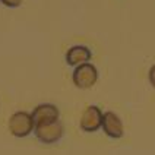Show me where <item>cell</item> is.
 Instances as JSON below:
<instances>
[{
  "label": "cell",
  "mask_w": 155,
  "mask_h": 155,
  "mask_svg": "<svg viewBox=\"0 0 155 155\" xmlns=\"http://www.w3.org/2000/svg\"><path fill=\"white\" fill-rule=\"evenodd\" d=\"M31 116H32L35 126H41V124H48L53 121H57L60 113H59V108L53 104H40L34 108Z\"/></svg>",
  "instance_id": "obj_5"
},
{
  "label": "cell",
  "mask_w": 155,
  "mask_h": 155,
  "mask_svg": "<svg viewBox=\"0 0 155 155\" xmlns=\"http://www.w3.org/2000/svg\"><path fill=\"white\" fill-rule=\"evenodd\" d=\"M148 76H149V82H151V85L155 88V64L149 69V73H148Z\"/></svg>",
  "instance_id": "obj_9"
},
{
  "label": "cell",
  "mask_w": 155,
  "mask_h": 155,
  "mask_svg": "<svg viewBox=\"0 0 155 155\" xmlns=\"http://www.w3.org/2000/svg\"><path fill=\"white\" fill-rule=\"evenodd\" d=\"M35 124L32 120V116L26 111L13 113L9 119V130L16 138H25L34 132Z\"/></svg>",
  "instance_id": "obj_1"
},
{
  "label": "cell",
  "mask_w": 155,
  "mask_h": 155,
  "mask_svg": "<svg viewBox=\"0 0 155 155\" xmlns=\"http://www.w3.org/2000/svg\"><path fill=\"white\" fill-rule=\"evenodd\" d=\"M91 50L85 45H73L66 53V61L69 66H81L84 63H89L91 60Z\"/></svg>",
  "instance_id": "obj_7"
},
{
  "label": "cell",
  "mask_w": 155,
  "mask_h": 155,
  "mask_svg": "<svg viewBox=\"0 0 155 155\" xmlns=\"http://www.w3.org/2000/svg\"><path fill=\"white\" fill-rule=\"evenodd\" d=\"M63 124H61L60 120L53 121V123H48V124H41V126H35L34 133L37 139L41 142V143H45V145H51V143H56L59 142L63 136Z\"/></svg>",
  "instance_id": "obj_3"
},
{
  "label": "cell",
  "mask_w": 155,
  "mask_h": 155,
  "mask_svg": "<svg viewBox=\"0 0 155 155\" xmlns=\"http://www.w3.org/2000/svg\"><path fill=\"white\" fill-rule=\"evenodd\" d=\"M5 6H8V8H18V6H21V3H22V0H0Z\"/></svg>",
  "instance_id": "obj_8"
},
{
  "label": "cell",
  "mask_w": 155,
  "mask_h": 155,
  "mask_svg": "<svg viewBox=\"0 0 155 155\" xmlns=\"http://www.w3.org/2000/svg\"><path fill=\"white\" fill-rule=\"evenodd\" d=\"M72 79H73V84L78 88L88 89V88L95 85V82L98 79V70L92 63H84V64L75 68Z\"/></svg>",
  "instance_id": "obj_2"
},
{
  "label": "cell",
  "mask_w": 155,
  "mask_h": 155,
  "mask_svg": "<svg viewBox=\"0 0 155 155\" xmlns=\"http://www.w3.org/2000/svg\"><path fill=\"white\" fill-rule=\"evenodd\" d=\"M103 127L104 133L111 139H120L124 133L123 130V123H121L120 117L113 111H105L103 114Z\"/></svg>",
  "instance_id": "obj_6"
},
{
  "label": "cell",
  "mask_w": 155,
  "mask_h": 155,
  "mask_svg": "<svg viewBox=\"0 0 155 155\" xmlns=\"http://www.w3.org/2000/svg\"><path fill=\"white\" fill-rule=\"evenodd\" d=\"M103 114L104 113L100 110V107L89 105L81 117V129L88 133L97 132L103 124Z\"/></svg>",
  "instance_id": "obj_4"
}]
</instances>
